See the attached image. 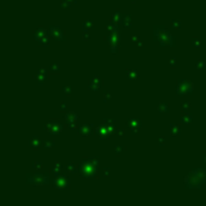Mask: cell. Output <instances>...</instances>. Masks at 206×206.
Segmentation results:
<instances>
[{"instance_id":"cell-1","label":"cell","mask_w":206,"mask_h":206,"mask_svg":"<svg viewBox=\"0 0 206 206\" xmlns=\"http://www.w3.org/2000/svg\"><path fill=\"white\" fill-rule=\"evenodd\" d=\"M99 171V159L95 157L83 158L79 164V174L83 179H95Z\"/></svg>"},{"instance_id":"cell-2","label":"cell","mask_w":206,"mask_h":206,"mask_svg":"<svg viewBox=\"0 0 206 206\" xmlns=\"http://www.w3.org/2000/svg\"><path fill=\"white\" fill-rule=\"evenodd\" d=\"M153 39L159 42V46H176V38L171 34V31L168 28L163 26H154L153 27Z\"/></svg>"},{"instance_id":"cell-3","label":"cell","mask_w":206,"mask_h":206,"mask_svg":"<svg viewBox=\"0 0 206 206\" xmlns=\"http://www.w3.org/2000/svg\"><path fill=\"white\" fill-rule=\"evenodd\" d=\"M52 182L48 172H34L27 175V183L33 186H46Z\"/></svg>"},{"instance_id":"cell-4","label":"cell","mask_w":206,"mask_h":206,"mask_svg":"<svg viewBox=\"0 0 206 206\" xmlns=\"http://www.w3.org/2000/svg\"><path fill=\"white\" fill-rule=\"evenodd\" d=\"M203 184H204V182L200 179V176L195 169L191 170L184 177V186L187 189H201Z\"/></svg>"},{"instance_id":"cell-5","label":"cell","mask_w":206,"mask_h":206,"mask_svg":"<svg viewBox=\"0 0 206 206\" xmlns=\"http://www.w3.org/2000/svg\"><path fill=\"white\" fill-rule=\"evenodd\" d=\"M194 91V84L189 80H179L175 87V93L179 96L191 95Z\"/></svg>"},{"instance_id":"cell-6","label":"cell","mask_w":206,"mask_h":206,"mask_svg":"<svg viewBox=\"0 0 206 206\" xmlns=\"http://www.w3.org/2000/svg\"><path fill=\"white\" fill-rule=\"evenodd\" d=\"M52 184L55 189H70V186H71V180L68 175L65 174H59L57 175L55 179L52 180Z\"/></svg>"},{"instance_id":"cell-7","label":"cell","mask_w":206,"mask_h":206,"mask_svg":"<svg viewBox=\"0 0 206 206\" xmlns=\"http://www.w3.org/2000/svg\"><path fill=\"white\" fill-rule=\"evenodd\" d=\"M63 129H64V125L59 119H50L45 124V131L53 134V135H58L63 133Z\"/></svg>"},{"instance_id":"cell-8","label":"cell","mask_w":206,"mask_h":206,"mask_svg":"<svg viewBox=\"0 0 206 206\" xmlns=\"http://www.w3.org/2000/svg\"><path fill=\"white\" fill-rule=\"evenodd\" d=\"M51 31V36L55 39V41H65L67 40V35L65 31L63 30V28L59 26H52L50 28Z\"/></svg>"},{"instance_id":"cell-9","label":"cell","mask_w":206,"mask_h":206,"mask_svg":"<svg viewBox=\"0 0 206 206\" xmlns=\"http://www.w3.org/2000/svg\"><path fill=\"white\" fill-rule=\"evenodd\" d=\"M50 36H51V31H50L48 29L42 28V27L36 28V29L34 30V33H33L34 40H36L38 42L43 40V39H47V38H50Z\"/></svg>"},{"instance_id":"cell-10","label":"cell","mask_w":206,"mask_h":206,"mask_svg":"<svg viewBox=\"0 0 206 206\" xmlns=\"http://www.w3.org/2000/svg\"><path fill=\"white\" fill-rule=\"evenodd\" d=\"M77 131L81 136H91L94 131V125L91 123H83L79 127Z\"/></svg>"},{"instance_id":"cell-11","label":"cell","mask_w":206,"mask_h":206,"mask_svg":"<svg viewBox=\"0 0 206 206\" xmlns=\"http://www.w3.org/2000/svg\"><path fill=\"white\" fill-rule=\"evenodd\" d=\"M96 135H98V137H99L100 140H106V139H109L111 133H110V130L107 129V127L103 123L96 127Z\"/></svg>"},{"instance_id":"cell-12","label":"cell","mask_w":206,"mask_h":206,"mask_svg":"<svg viewBox=\"0 0 206 206\" xmlns=\"http://www.w3.org/2000/svg\"><path fill=\"white\" fill-rule=\"evenodd\" d=\"M101 86H103V81H101V79H100L99 76H93V77L89 80V82H88V88H89V91H92V92L99 91V89L101 88Z\"/></svg>"},{"instance_id":"cell-13","label":"cell","mask_w":206,"mask_h":206,"mask_svg":"<svg viewBox=\"0 0 206 206\" xmlns=\"http://www.w3.org/2000/svg\"><path fill=\"white\" fill-rule=\"evenodd\" d=\"M35 80L39 82V84H43L45 81L47 80V70L45 68H40L39 71L35 75Z\"/></svg>"},{"instance_id":"cell-14","label":"cell","mask_w":206,"mask_h":206,"mask_svg":"<svg viewBox=\"0 0 206 206\" xmlns=\"http://www.w3.org/2000/svg\"><path fill=\"white\" fill-rule=\"evenodd\" d=\"M42 142H43V141H42L40 137L36 136V135H34L31 139H29L28 145H29L30 148H33V150H38V148L42 145Z\"/></svg>"},{"instance_id":"cell-15","label":"cell","mask_w":206,"mask_h":206,"mask_svg":"<svg viewBox=\"0 0 206 206\" xmlns=\"http://www.w3.org/2000/svg\"><path fill=\"white\" fill-rule=\"evenodd\" d=\"M106 40L110 45H119L121 42V34L119 33H110L106 36Z\"/></svg>"},{"instance_id":"cell-16","label":"cell","mask_w":206,"mask_h":206,"mask_svg":"<svg viewBox=\"0 0 206 206\" xmlns=\"http://www.w3.org/2000/svg\"><path fill=\"white\" fill-rule=\"evenodd\" d=\"M127 125L130 129H140L142 127V121L141 118H128Z\"/></svg>"},{"instance_id":"cell-17","label":"cell","mask_w":206,"mask_h":206,"mask_svg":"<svg viewBox=\"0 0 206 206\" xmlns=\"http://www.w3.org/2000/svg\"><path fill=\"white\" fill-rule=\"evenodd\" d=\"M122 27L125 29H130L133 28V17L130 14H123L122 16V22H121Z\"/></svg>"},{"instance_id":"cell-18","label":"cell","mask_w":206,"mask_h":206,"mask_svg":"<svg viewBox=\"0 0 206 206\" xmlns=\"http://www.w3.org/2000/svg\"><path fill=\"white\" fill-rule=\"evenodd\" d=\"M125 75H127V79L130 80V81H135L139 79V71L136 69H128Z\"/></svg>"},{"instance_id":"cell-19","label":"cell","mask_w":206,"mask_h":206,"mask_svg":"<svg viewBox=\"0 0 206 206\" xmlns=\"http://www.w3.org/2000/svg\"><path fill=\"white\" fill-rule=\"evenodd\" d=\"M64 118H65V121H67V123H74V122H77V119H79V116L75 113V112H72V111H69L65 113V116H64Z\"/></svg>"},{"instance_id":"cell-20","label":"cell","mask_w":206,"mask_h":206,"mask_svg":"<svg viewBox=\"0 0 206 206\" xmlns=\"http://www.w3.org/2000/svg\"><path fill=\"white\" fill-rule=\"evenodd\" d=\"M105 29H106L109 33H119V24L116 23V22L110 21V22L107 23V26L105 27Z\"/></svg>"},{"instance_id":"cell-21","label":"cell","mask_w":206,"mask_h":206,"mask_svg":"<svg viewBox=\"0 0 206 206\" xmlns=\"http://www.w3.org/2000/svg\"><path fill=\"white\" fill-rule=\"evenodd\" d=\"M103 123L107 127V129L110 130L111 134H113L116 131V125H115V119L113 118H105Z\"/></svg>"},{"instance_id":"cell-22","label":"cell","mask_w":206,"mask_h":206,"mask_svg":"<svg viewBox=\"0 0 206 206\" xmlns=\"http://www.w3.org/2000/svg\"><path fill=\"white\" fill-rule=\"evenodd\" d=\"M193 121V116L191 113H188L187 111H182L181 113V122L183 124H189Z\"/></svg>"},{"instance_id":"cell-23","label":"cell","mask_w":206,"mask_h":206,"mask_svg":"<svg viewBox=\"0 0 206 206\" xmlns=\"http://www.w3.org/2000/svg\"><path fill=\"white\" fill-rule=\"evenodd\" d=\"M65 169H67V172L68 174H77L79 172V168H77V165L75 164L74 162H69L67 166H65Z\"/></svg>"},{"instance_id":"cell-24","label":"cell","mask_w":206,"mask_h":206,"mask_svg":"<svg viewBox=\"0 0 206 206\" xmlns=\"http://www.w3.org/2000/svg\"><path fill=\"white\" fill-rule=\"evenodd\" d=\"M169 128H170V135H171V136H179L180 134H181V129H180L179 125H176V124H174V123H170Z\"/></svg>"},{"instance_id":"cell-25","label":"cell","mask_w":206,"mask_h":206,"mask_svg":"<svg viewBox=\"0 0 206 206\" xmlns=\"http://www.w3.org/2000/svg\"><path fill=\"white\" fill-rule=\"evenodd\" d=\"M62 169H63V165L60 162H55L53 166H52V169H51V171H52V174L57 176V175H59L60 172H62Z\"/></svg>"},{"instance_id":"cell-26","label":"cell","mask_w":206,"mask_h":206,"mask_svg":"<svg viewBox=\"0 0 206 206\" xmlns=\"http://www.w3.org/2000/svg\"><path fill=\"white\" fill-rule=\"evenodd\" d=\"M157 110H158L159 113H168V112H169V104H168L166 101H162V103H159V105H158Z\"/></svg>"},{"instance_id":"cell-27","label":"cell","mask_w":206,"mask_h":206,"mask_svg":"<svg viewBox=\"0 0 206 206\" xmlns=\"http://www.w3.org/2000/svg\"><path fill=\"white\" fill-rule=\"evenodd\" d=\"M122 16H123V14H121V11H119V10H117L115 14H112L110 21H112V22H116V23H118V24H121V22H122Z\"/></svg>"},{"instance_id":"cell-28","label":"cell","mask_w":206,"mask_h":206,"mask_svg":"<svg viewBox=\"0 0 206 206\" xmlns=\"http://www.w3.org/2000/svg\"><path fill=\"white\" fill-rule=\"evenodd\" d=\"M42 146H43V148H45V150H50V148H52V147H55V140H50V139L43 140Z\"/></svg>"},{"instance_id":"cell-29","label":"cell","mask_w":206,"mask_h":206,"mask_svg":"<svg viewBox=\"0 0 206 206\" xmlns=\"http://www.w3.org/2000/svg\"><path fill=\"white\" fill-rule=\"evenodd\" d=\"M94 27V23H93V21L92 19H84L82 23V29L83 30H87V31H89V29H92V28Z\"/></svg>"},{"instance_id":"cell-30","label":"cell","mask_w":206,"mask_h":206,"mask_svg":"<svg viewBox=\"0 0 206 206\" xmlns=\"http://www.w3.org/2000/svg\"><path fill=\"white\" fill-rule=\"evenodd\" d=\"M195 170H196V172L199 174L200 179L203 180L204 184H206V168H195Z\"/></svg>"},{"instance_id":"cell-31","label":"cell","mask_w":206,"mask_h":206,"mask_svg":"<svg viewBox=\"0 0 206 206\" xmlns=\"http://www.w3.org/2000/svg\"><path fill=\"white\" fill-rule=\"evenodd\" d=\"M76 0H60V7L62 9H70L72 4H75Z\"/></svg>"},{"instance_id":"cell-32","label":"cell","mask_w":206,"mask_h":206,"mask_svg":"<svg viewBox=\"0 0 206 206\" xmlns=\"http://www.w3.org/2000/svg\"><path fill=\"white\" fill-rule=\"evenodd\" d=\"M203 40H200L199 38H192V47L194 48H200L203 47Z\"/></svg>"},{"instance_id":"cell-33","label":"cell","mask_w":206,"mask_h":206,"mask_svg":"<svg viewBox=\"0 0 206 206\" xmlns=\"http://www.w3.org/2000/svg\"><path fill=\"white\" fill-rule=\"evenodd\" d=\"M50 72H52V74H59L60 72V65L58 63H52L50 65Z\"/></svg>"},{"instance_id":"cell-34","label":"cell","mask_w":206,"mask_h":206,"mask_svg":"<svg viewBox=\"0 0 206 206\" xmlns=\"http://www.w3.org/2000/svg\"><path fill=\"white\" fill-rule=\"evenodd\" d=\"M62 91H63V93H64L65 95H68V96H70L72 94V87H71V86L64 84V86L62 87Z\"/></svg>"},{"instance_id":"cell-35","label":"cell","mask_w":206,"mask_h":206,"mask_svg":"<svg viewBox=\"0 0 206 206\" xmlns=\"http://www.w3.org/2000/svg\"><path fill=\"white\" fill-rule=\"evenodd\" d=\"M195 67H196L198 70H205L206 69V62H204L203 59H198V62H196Z\"/></svg>"},{"instance_id":"cell-36","label":"cell","mask_w":206,"mask_h":206,"mask_svg":"<svg viewBox=\"0 0 206 206\" xmlns=\"http://www.w3.org/2000/svg\"><path fill=\"white\" fill-rule=\"evenodd\" d=\"M171 26L172 28H175V29H181L182 28V22L180 21V19H171Z\"/></svg>"},{"instance_id":"cell-37","label":"cell","mask_w":206,"mask_h":206,"mask_svg":"<svg viewBox=\"0 0 206 206\" xmlns=\"http://www.w3.org/2000/svg\"><path fill=\"white\" fill-rule=\"evenodd\" d=\"M111 55H117L119 53V45H110Z\"/></svg>"},{"instance_id":"cell-38","label":"cell","mask_w":206,"mask_h":206,"mask_svg":"<svg viewBox=\"0 0 206 206\" xmlns=\"http://www.w3.org/2000/svg\"><path fill=\"white\" fill-rule=\"evenodd\" d=\"M191 103L189 101H183L182 104H181V107H182V110L183 111H188V110H191Z\"/></svg>"},{"instance_id":"cell-39","label":"cell","mask_w":206,"mask_h":206,"mask_svg":"<svg viewBox=\"0 0 206 206\" xmlns=\"http://www.w3.org/2000/svg\"><path fill=\"white\" fill-rule=\"evenodd\" d=\"M124 151V146H122V145H117V146H115V153L116 154H122Z\"/></svg>"},{"instance_id":"cell-40","label":"cell","mask_w":206,"mask_h":206,"mask_svg":"<svg viewBox=\"0 0 206 206\" xmlns=\"http://www.w3.org/2000/svg\"><path fill=\"white\" fill-rule=\"evenodd\" d=\"M176 62H177V59H176L175 57L170 58V59H169V67H170V68H176V65H177Z\"/></svg>"},{"instance_id":"cell-41","label":"cell","mask_w":206,"mask_h":206,"mask_svg":"<svg viewBox=\"0 0 206 206\" xmlns=\"http://www.w3.org/2000/svg\"><path fill=\"white\" fill-rule=\"evenodd\" d=\"M42 165H43V163H42V162H34L31 166H33L34 169H36V170H40V169L42 168Z\"/></svg>"},{"instance_id":"cell-42","label":"cell","mask_w":206,"mask_h":206,"mask_svg":"<svg viewBox=\"0 0 206 206\" xmlns=\"http://www.w3.org/2000/svg\"><path fill=\"white\" fill-rule=\"evenodd\" d=\"M111 98H112V95H111L110 92H107V91H106V92H104V101H105V103H106V101H109Z\"/></svg>"},{"instance_id":"cell-43","label":"cell","mask_w":206,"mask_h":206,"mask_svg":"<svg viewBox=\"0 0 206 206\" xmlns=\"http://www.w3.org/2000/svg\"><path fill=\"white\" fill-rule=\"evenodd\" d=\"M89 33L87 31V30H83L82 33V40H84V41H87V40H89Z\"/></svg>"},{"instance_id":"cell-44","label":"cell","mask_w":206,"mask_h":206,"mask_svg":"<svg viewBox=\"0 0 206 206\" xmlns=\"http://www.w3.org/2000/svg\"><path fill=\"white\" fill-rule=\"evenodd\" d=\"M77 122H74V123H69L68 124V127L69 128H70V129H71V130H77V129H79V128H77Z\"/></svg>"},{"instance_id":"cell-45","label":"cell","mask_w":206,"mask_h":206,"mask_svg":"<svg viewBox=\"0 0 206 206\" xmlns=\"http://www.w3.org/2000/svg\"><path fill=\"white\" fill-rule=\"evenodd\" d=\"M158 143H159V146H164L165 145V137L164 136L158 137Z\"/></svg>"},{"instance_id":"cell-46","label":"cell","mask_w":206,"mask_h":206,"mask_svg":"<svg viewBox=\"0 0 206 206\" xmlns=\"http://www.w3.org/2000/svg\"><path fill=\"white\" fill-rule=\"evenodd\" d=\"M67 109H68V105H67V103H62V104H60V110L65 111Z\"/></svg>"},{"instance_id":"cell-47","label":"cell","mask_w":206,"mask_h":206,"mask_svg":"<svg viewBox=\"0 0 206 206\" xmlns=\"http://www.w3.org/2000/svg\"><path fill=\"white\" fill-rule=\"evenodd\" d=\"M110 174H111L110 169H105V170H104V176H105V177H109Z\"/></svg>"},{"instance_id":"cell-48","label":"cell","mask_w":206,"mask_h":206,"mask_svg":"<svg viewBox=\"0 0 206 206\" xmlns=\"http://www.w3.org/2000/svg\"><path fill=\"white\" fill-rule=\"evenodd\" d=\"M131 41L137 43V42L140 41V39H139V36H136V35H133V36H131Z\"/></svg>"},{"instance_id":"cell-49","label":"cell","mask_w":206,"mask_h":206,"mask_svg":"<svg viewBox=\"0 0 206 206\" xmlns=\"http://www.w3.org/2000/svg\"><path fill=\"white\" fill-rule=\"evenodd\" d=\"M139 130H140V129H131L130 133H131V135H136L137 133H139Z\"/></svg>"},{"instance_id":"cell-50","label":"cell","mask_w":206,"mask_h":206,"mask_svg":"<svg viewBox=\"0 0 206 206\" xmlns=\"http://www.w3.org/2000/svg\"><path fill=\"white\" fill-rule=\"evenodd\" d=\"M117 135H118V136H123V135H124V130H123V129H119V130L117 131Z\"/></svg>"},{"instance_id":"cell-51","label":"cell","mask_w":206,"mask_h":206,"mask_svg":"<svg viewBox=\"0 0 206 206\" xmlns=\"http://www.w3.org/2000/svg\"><path fill=\"white\" fill-rule=\"evenodd\" d=\"M203 162L206 165V152H204V154H203Z\"/></svg>"},{"instance_id":"cell-52","label":"cell","mask_w":206,"mask_h":206,"mask_svg":"<svg viewBox=\"0 0 206 206\" xmlns=\"http://www.w3.org/2000/svg\"><path fill=\"white\" fill-rule=\"evenodd\" d=\"M136 45H137V46H139V47H142V42H141V41H139V42H137V43H136Z\"/></svg>"},{"instance_id":"cell-53","label":"cell","mask_w":206,"mask_h":206,"mask_svg":"<svg viewBox=\"0 0 206 206\" xmlns=\"http://www.w3.org/2000/svg\"><path fill=\"white\" fill-rule=\"evenodd\" d=\"M130 2H131V4H135V2H136V0H130Z\"/></svg>"},{"instance_id":"cell-54","label":"cell","mask_w":206,"mask_h":206,"mask_svg":"<svg viewBox=\"0 0 206 206\" xmlns=\"http://www.w3.org/2000/svg\"><path fill=\"white\" fill-rule=\"evenodd\" d=\"M204 139H205V140H206V134H205V136H204Z\"/></svg>"}]
</instances>
